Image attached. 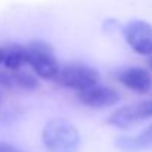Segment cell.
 Here are the masks:
<instances>
[{"instance_id":"obj_11","label":"cell","mask_w":152,"mask_h":152,"mask_svg":"<svg viewBox=\"0 0 152 152\" xmlns=\"http://www.w3.org/2000/svg\"><path fill=\"white\" fill-rule=\"evenodd\" d=\"M119 28L122 30V27L119 26V21H116V20L109 18V20H104V21H103V30H104L106 33H109V34H113V33L118 31Z\"/></svg>"},{"instance_id":"obj_5","label":"cell","mask_w":152,"mask_h":152,"mask_svg":"<svg viewBox=\"0 0 152 152\" xmlns=\"http://www.w3.org/2000/svg\"><path fill=\"white\" fill-rule=\"evenodd\" d=\"M151 118H152V99H148L116 109L109 115L107 124L116 128H128L137 122Z\"/></svg>"},{"instance_id":"obj_9","label":"cell","mask_w":152,"mask_h":152,"mask_svg":"<svg viewBox=\"0 0 152 152\" xmlns=\"http://www.w3.org/2000/svg\"><path fill=\"white\" fill-rule=\"evenodd\" d=\"M3 64L8 70H20L26 64H28L27 46L26 45H8L5 48V60Z\"/></svg>"},{"instance_id":"obj_3","label":"cell","mask_w":152,"mask_h":152,"mask_svg":"<svg viewBox=\"0 0 152 152\" xmlns=\"http://www.w3.org/2000/svg\"><path fill=\"white\" fill-rule=\"evenodd\" d=\"M55 82L60 87L81 93L100 82V73L97 69L85 63H79V61L67 63L63 67H60Z\"/></svg>"},{"instance_id":"obj_13","label":"cell","mask_w":152,"mask_h":152,"mask_svg":"<svg viewBox=\"0 0 152 152\" xmlns=\"http://www.w3.org/2000/svg\"><path fill=\"white\" fill-rule=\"evenodd\" d=\"M5 60V48H0V64L3 63Z\"/></svg>"},{"instance_id":"obj_8","label":"cell","mask_w":152,"mask_h":152,"mask_svg":"<svg viewBox=\"0 0 152 152\" xmlns=\"http://www.w3.org/2000/svg\"><path fill=\"white\" fill-rule=\"evenodd\" d=\"M115 146L122 152H148L152 151V124L136 136H119Z\"/></svg>"},{"instance_id":"obj_1","label":"cell","mask_w":152,"mask_h":152,"mask_svg":"<svg viewBox=\"0 0 152 152\" xmlns=\"http://www.w3.org/2000/svg\"><path fill=\"white\" fill-rule=\"evenodd\" d=\"M42 142L48 152H78L81 136L73 122L64 118H55L43 127Z\"/></svg>"},{"instance_id":"obj_12","label":"cell","mask_w":152,"mask_h":152,"mask_svg":"<svg viewBox=\"0 0 152 152\" xmlns=\"http://www.w3.org/2000/svg\"><path fill=\"white\" fill-rule=\"evenodd\" d=\"M0 152H24L21 148L8 143V142H0Z\"/></svg>"},{"instance_id":"obj_10","label":"cell","mask_w":152,"mask_h":152,"mask_svg":"<svg viewBox=\"0 0 152 152\" xmlns=\"http://www.w3.org/2000/svg\"><path fill=\"white\" fill-rule=\"evenodd\" d=\"M14 73V85L15 88L24 90V91H34L39 88V76L34 72L28 70H12Z\"/></svg>"},{"instance_id":"obj_7","label":"cell","mask_w":152,"mask_h":152,"mask_svg":"<svg viewBox=\"0 0 152 152\" xmlns=\"http://www.w3.org/2000/svg\"><path fill=\"white\" fill-rule=\"evenodd\" d=\"M115 78L125 88H128L137 94H146V93L152 91V76L143 67L130 66V67L118 69L115 73Z\"/></svg>"},{"instance_id":"obj_4","label":"cell","mask_w":152,"mask_h":152,"mask_svg":"<svg viewBox=\"0 0 152 152\" xmlns=\"http://www.w3.org/2000/svg\"><path fill=\"white\" fill-rule=\"evenodd\" d=\"M127 45L139 55L152 54V24L143 20H131L122 27Z\"/></svg>"},{"instance_id":"obj_15","label":"cell","mask_w":152,"mask_h":152,"mask_svg":"<svg viewBox=\"0 0 152 152\" xmlns=\"http://www.w3.org/2000/svg\"><path fill=\"white\" fill-rule=\"evenodd\" d=\"M2 102H3V96H2V93H0V106H2Z\"/></svg>"},{"instance_id":"obj_14","label":"cell","mask_w":152,"mask_h":152,"mask_svg":"<svg viewBox=\"0 0 152 152\" xmlns=\"http://www.w3.org/2000/svg\"><path fill=\"white\" fill-rule=\"evenodd\" d=\"M148 64H149V67L152 69V54L149 55V60H148Z\"/></svg>"},{"instance_id":"obj_2","label":"cell","mask_w":152,"mask_h":152,"mask_svg":"<svg viewBox=\"0 0 152 152\" xmlns=\"http://www.w3.org/2000/svg\"><path fill=\"white\" fill-rule=\"evenodd\" d=\"M27 55H28V66L33 72L45 81H55L60 72V66L57 61L55 51L51 43L46 40H31L27 45Z\"/></svg>"},{"instance_id":"obj_6","label":"cell","mask_w":152,"mask_h":152,"mask_svg":"<svg viewBox=\"0 0 152 152\" xmlns=\"http://www.w3.org/2000/svg\"><path fill=\"white\" fill-rule=\"evenodd\" d=\"M78 99L87 107L106 109V107L115 106L121 100V96L113 87L97 84L91 88H87V90L78 93Z\"/></svg>"}]
</instances>
